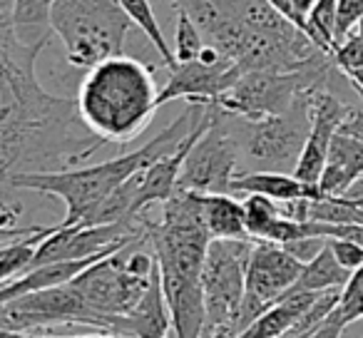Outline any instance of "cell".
Listing matches in <instances>:
<instances>
[{"instance_id":"4dcf8cb0","label":"cell","mask_w":363,"mask_h":338,"mask_svg":"<svg viewBox=\"0 0 363 338\" xmlns=\"http://www.w3.org/2000/svg\"><path fill=\"white\" fill-rule=\"evenodd\" d=\"M274 8H277L279 13H281L284 18H289V21L294 23V26L298 28V30H303L306 33V21H303L301 16L296 13V8H294V0H269Z\"/></svg>"},{"instance_id":"9c48e42d","label":"cell","mask_w":363,"mask_h":338,"mask_svg":"<svg viewBox=\"0 0 363 338\" xmlns=\"http://www.w3.org/2000/svg\"><path fill=\"white\" fill-rule=\"evenodd\" d=\"M50 326H90L105 331L102 318L87 306L72 283L43 288L0 303L3 333H35L38 328Z\"/></svg>"},{"instance_id":"d6986e66","label":"cell","mask_w":363,"mask_h":338,"mask_svg":"<svg viewBox=\"0 0 363 338\" xmlns=\"http://www.w3.org/2000/svg\"><path fill=\"white\" fill-rule=\"evenodd\" d=\"M52 232V227H40L35 224L28 237H21L18 242H3V252H0V281L6 283L16 276H23L33 269L40 249L43 239Z\"/></svg>"},{"instance_id":"836d02e7","label":"cell","mask_w":363,"mask_h":338,"mask_svg":"<svg viewBox=\"0 0 363 338\" xmlns=\"http://www.w3.org/2000/svg\"><path fill=\"white\" fill-rule=\"evenodd\" d=\"M316 3H318V0H294V8H296L298 16H301L303 21H306V16L311 13V8L316 6Z\"/></svg>"},{"instance_id":"8992f818","label":"cell","mask_w":363,"mask_h":338,"mask_svg":"<svg viewBox=\"0 0 363 338\" xmlns=\"http://www.w3.org/2000/svg\"><path fill=\"white\" fill-rule=\"evenodd\" d=\"M326 90V87H323ZM316 90L306 92L303 100L286 115L262 117V120H244V117L229 115L219 110L237 137L239 150H242L244 164H254L252 172H284V169H296L298 157L311 132V95Z\"/></svg>"},{"instance_id":"7402d4cb","label":"cell","mask_w":363,"mask_h":338,"mask_svg":"<svg viewBox=\"0 0 363 338\" xmlns=\"http://www.w3.org/2000/svg\"><path fill=\"white\" fill-rule=\"evenodd\" d=\"M338 28V0H318L306 16V35L318 50L333 55Z\"/></svg>"},{"instance_id":"d4e9b609","label":"cell","mask_w":363,"mask_h":338,"mask_svg":"<svg viewBox=\"0 0 363 338\" xmlns=\"http://www.w3.org/2000/svg\"><path fill=\"white\" fill-rule=\"evenodd\" d=\"M336 313L346 326L363 318V266L356 269L348 278V283L341 291V301L336 306Z\"/></svg>"},{"instance_id":"6da1fadb","label":"cell","mask_w":363,"mask_h":338,"mask_svg":"<svg viewBox=\"0 0 363 338\" xmlns=\"http://www.w3.org/2000/svg\"><path fill=\"white\" fill-rule=\"evenodd\" d=\"M13 0L0 11V169L57 172L72 169L105 142L77 112V100L55 97L38 82L35 62L52 35L28 43L13 26Z\"/></svg>"},{"instance_id":"7a4b0ae2","label":"cell","mask_w":363,"mask_h":338,"mask_svg":"<svg viewBox=\"0 0 363 338\" xmlns=\"http://www.w3.org/2000/svg\"><path fill=\"white\" fill-rule=\"evenodd\" d=\"M204 115V102H189L174 122L164 127L155 140L142 145L140 150L120 154L115 159L100 162L92 167L77 169H57V172H13L3 177V184L11 189L50 194L65 202L67 214L60 227H75L87 217V212L105 202L115 189H120L127 179L145 172L157 159L174 152L184 142V137L199 125Z\"/></svg>"},{"instance_id":"cb8c5ba5","label":"cell","mask_w":363,"mask_h":338,"mask_svg":"<svg viewBox=\"0 0 363 338\" xmlns=\"http://www.w3.org/2000/svg\"><path fill=\"white\" fill-rule=\"evenodd\" d=\"M244 212H247V229L252 239H264L272 224L281 217V207L264 194H249L244 202Z\"/></svg>"},{"instance_id":"5bb4252c","label":"cell","mask_w":363,"mask_h":338,"mask_svg":"<svg viewBox=\"0 0 363 338\" xmlns=\"http://www.w3.org/2000/svg\"><path fill=\"white\" fill-rule=\"evenodd\" d=\"M363 179V142L338 132L328 150L326 169L318 179V194L323 197H346L351 187Z\"/></svg>"},{"instance_id":"ba28073f","label":"cell","mask_w":363,"mask_h":338,"mask_svg":"<svg viewBox=\"0 0 363 338\" xmlns=\"http://www.w3.org/2000/svg\"><path fill=\"white\" fill-rule=\"evenodd\" d=\"M239 174H244L242 150H239L237 137L224 122L219 107L214 105L212 125L189 150L177 189L199 194H234Z\"/></svg>"},{"instance_id":"8fae6325","label":"cell","mask_w":363,"mask_h":338,"mask_svg":"<svg viewBox=\"0 0 363 338\" xmlns=\"http://www.w3.org/2000/svg\"><path fill=\"white\" fill-rule=\"evenodd\" d=\"M353 107L341 102L331 90H316L311 95V132L303 145V152L298 157V164L294 169V177H298L303 184L316 187L326 169L328 150H331L333 137L338 135L343 120Z\"/></svg>"},{"instance_id":"4fadbf2b","label":"cell","mask_w":363,"mask_h":338,"mask_svg":"<svg viewBox=\"0 0 363 338\" xmlns=\"http://www.w3.org/2000/svg\"><path fill=\"white\" fill-rule=\"evenodd\" d=\"M172 331H174V323H172L169 306H167L164 291H162L160 271H157L145 298L130 313L112 316L107 323V333H117L125 338H169Z\"/></svg>"},{"instance_id":"7c38bea8","label":"cell","mask_w":363,"mask_h":338,"mask_svg":"<svg viewBox=\"0 0 363 338\" xmlns=\"http://www.w3.org/2000/svg\"><path fill=\"white\" fill-rule=\"evenodd\" d=\"M244 72L232 60H222L217 65H209L202 60L177 62L169 70V80L164 82L160 92V107L172 100L187 102H217Z\"/></svg>"},{"instance_id":"e575fe53","label":"cell","mask_w":363,"mask_h":338,"mask_svg":"<svg viewBox=\"0 0 363 338\" xmlns=\"http://www.w3.org/2000/svg\"><path fill=\"white\" fill-rule=\"evenodd\" d=\"M209 338H232V336H229L227 331H217V333H214V336H209Z\"/></svg>"},{"instance_id":"4316f807","label":"cell","mask_w":363,"mask_h":338,"mask_svg":"<svg viewBox=\"0 0 363 338\" xmlns=\"http://www.w3.org/2000/svg\"><path fill=\"white\" fill-rule=\"evenodd\" d=\"M363 21V0H338V28H336V47L356 30Z\"/></svg>"},{"instance_id":"d6a6232c","label":"cell","mask_w":363,"mask_h":338,"mask_svg":"<svg viewBox=\"0 0 363 338\" xmlns=\"http://www.w3.org/2000/svg\"><path fill=\"white\" fill-rule=\"evenodd\" d=\"M313 331H316V328H306V326H301V323H296V326L289 328L286 333H281V336H277V338H311Z\"/></svg>"},{"instance_id":"83f0119b","label":"cell","mask_w":363,"mask_h":338,"mask_svg":"<svg viewBox=\"0 0 363 338\" xmlns=\"http://www.w3.org/2000/svg\"><path fill=\"white\" fill-rule=\"evenodd\" d=\"M328 247L343 269L356 271L363 266V244L353 242V239H328Z\"/></svg>"},{"instance_id":"3957f363","label":"cell","mask_w":363,"mask_h":338,"mask_svg":"<svg viewBox=\"0 0 363 338\" xmlns=\"http://www.w3.org/2000/svg\"><path fill=\"white\" fill-rule=\"evenodd\" d=\"M160 87L145 62L115 55L87 70L77 90V112L105 145H127L147 130L160 107Z\"/></svg>"},{"instance_id":"44dd1931","label":"cell","mask_w":363,"mask_h":338,"mask_svg":"<svg viewBox=\"0 0 363 338\" xmlns=\"http://www.w3.org/2000/svg\"><path fill=\"white\" fill-rule=\"evenodd\" d=\"M55 0H13V26L28 43L52 35L50 11Z\"/></svg>"},{"instance_id":"2e32d148","label":"cell","mask_w":363,"mask_h":338,"mask_svg":"<svg viewBox=\"0 0 363 338\" xmlns=\"http://www.w3.org/2000/svg\"><path fill=\"white\" fill-rule=\"evenodd\" d=\"M264 194L274 202H301V199H321L318 187L303 184L298 177L286 172H244L234 184V194Z\"/></svg>"},{"instance_id":"484cf974","label":"cell","mask_w":363,"mask_h":338,"mask_svg":"<svg viewBox=\"0 0 363 338\" xmlns=\"http://www.w3.org/2000/svg\"><path fill=\"white\" fill-rule=\"evenodd\" d=\"M333 60H336V67L341 72L363 67V21L358 23L356 30L333 50Z\"/></svg>"},{"instance_id":"f1b7e54d","label":"cell","mask_w":363,"mask_h":338,"mask_svg":"<svg viewBox=\"0 0 363 338\" xmlns=\"http://www.w3.org/2000/svg\"><path fill=\"white\" fill-rule=\"evenodd\" d=\"M343 328H346V323H343L341 318H338V313L333 311L331 316H328L326 321H323L321 326L313 331L311 338H341Z\"/></svg>"},{"instance_id":"277c9868","label":"cell","mask_w":363,"mask_h":338,"mask_svg":"<svg viewBox=\"0 0 363 338\" xmlns=\"http://www.w3.org/2000/svg\"><path fill=\"white\" fill-rule=\"evenodd\" d=\"M132 26L120 0H55L50 11L52 33L77 70H92L107 57L122 55Z\"/></svg>"},{"instance_id":"e0dca14e","label":"cell","mask_w":363,"mask_h":338,"mask_svg":"<svg viewBox=\"0 0 363 338\" xmlns=\"http://www.w3.org/2000/svg\"><path fill=\"white\" fill-rule=\"evenodd\" d=\"M202 202L212 239H252L244 202H237L232 194H202Z\"/></svg>"},{"instance_id":"1f68e13d","label":"cell","mask_w":363,"mask_h":338,"mask_svg":"<svg viewBox=\"0 0 363 338\" xmlns=\"http://www.w3.org/2000/svg\"><path fill=\"white\" fill-rule=\"evenodd\" d=\"M0 338H125L117 333H82V336H40V333H0Z\"/></svg>"},{"instance_id":"52a82bcc","label":"cell","mask_w":363,"mask_h":338,"mask_svg":"<svg viewBox=\"0 0 363 338\" xmlns=\"http://www.w3.org/2000/svg\"><path fill=\"white\" fill-rule=\"evenodd\" d=\"M252 249L254 239H212L209 244L202 271L204 308H207L204 338L214 336L217 331H232L247 291Z\"/></svg>"},{"instance_id":"9a60e30c","label":"cell","mask_w":363,"mask_h":338,"mask_svg":"<svg viewBox=\"0 0 363 338\" xmlns=\"http://www.w3.org/2000/svg\"><path fill=\"white\" fill-rule=\"evenodd\" d=\"M323 291L311 293V291H286L272 308L262 313L257 321L249 328H244L237 338H277L281 333H286L289 328H294L296 323H301L306 318V313L313 308V303L318 301Z\"/></svg>"},{"instance_id":"f546056e","label":"cell","mask_w":363,"mask_h":338,"mask_svg":"<svg viewBox=\"0 0 363 338\" xmlns=\"http://www.w3.org/2000/svg\"><path fill=\"white\" fill-rule=\"evenodd\" d=\"M338 132H343V135H351V137H356V140L363 142V110H351V112H348Z\"/></svg>"},{"instance_id":"ffe728a7","label":"cell","mask_w":363,"mask_h":338,"mask_svg":"<svg viewBox=\"0 0 363 338\" xmlns=\"http://www.w3.org/2000/svg\"><path fill=\"white\" fill-rule=\"evenodd\" d=\"M120 6L125 8V13L132 18V23H135V26L140 28L142 33H145L147 40L152 43V47H155L157 55H160L162 65H164L167 70L177 67L174 50L169 47V43H167L164 33H162L160 21H157L155 11H152V3H150V0H120Z\"/></svg>"},{"instance_id":"30bf717a","label":"cell","mask_w":363,"mask_h":338,"mask_svg":"<svg viewBox=\"0 0 363 338\" xmlns=\"http://www.w3.org/2000/svg\"><path fill=\"white\" fill-rule=\"evenodd\" d=\"M303 264L281 244L254 239L252 259L247 269V291L239 308V316L232 326V336L237 338L244 328H249L267 308H272L289 288L296 283Z\"/></svg>"},{"instance_id":"ac0fdd59","label":"cell","mask_w":363,"mask_h":338,"mask_svg":"<svg viewBox=\"0 0 363 338\" xmlns=\"http://www.w3.org/2000/svg\"><path fill=\"white\" fill-rule=\"evenodd\" d=\"M351 274L353 271H348V269H343L341 264H338L331 247L326 244V249H323L316 259L303 264V271L298 274L296 283H294L289 291L318 293V291H331V288H343L348 283V278H351Z\"/></svg>"},{"instance_id":"5b68a950","label":"cell","mask_w":363,"mask_h":338,"mask_svg":"<svg viewBox=\"0 0 363 338\" xmlns=\"http://www.w3.org/2000/svg\"><path fill=\"white\" fill-rule=\"evenodd\" d=\"M142 244L147 239H137L120 252L102 257L72 281L87 306L102 318L105 331L112 316H125L145 298L160 271L157 257L142 252Z\"/></svg>"},{"instance_id":"603a6c76","label":"cell","mask_w":363,"mask_h":338,"mask_svg":"<svg viewBox=\"0 0 363 338\" xmlns=\"http://www.w3.org/2000/svg\"><path fill=\"white\" fill-rule=\"evenodd\" d=\"M204 33L194 23V18L187 11L177 8V35H174V57L177 62H192L199 60L202 50L207 47L204 43Z\"/></svg>"}]
</instances>
